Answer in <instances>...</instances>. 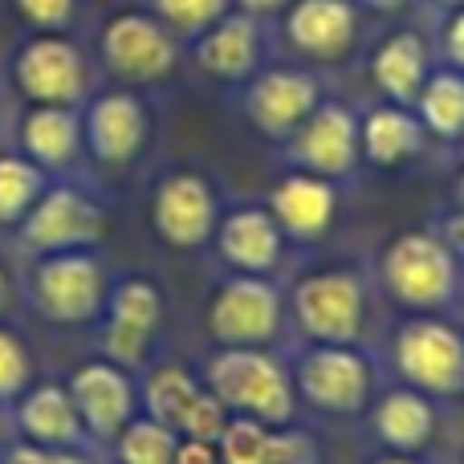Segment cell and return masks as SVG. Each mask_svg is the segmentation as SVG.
Masks as SVG:
<instances>
[{
    "label": "cell",
    "instance_id": "2",
    "mask_svg": "<svg viewBox=\"0 0 464 464\" xmlns=\"http://www.w3.org/2000/svg\"><path fill=\"white\" fill-rule=\"evenodd\" d=\"M204 387L225 403L228 416L265 428H289L297 416L294 371L269 346H217L204 367Z\"/></svg>",
    "mask_w": 464,
    "mask_h": 464
},
{
    "label": "cell",
    "instance_id": "40",
    "mask_svg": "<svg viewBox=\"0 0 464 464\" xmlns=\"http://www.w3.org/2000/svg\"><path fill=\"white\" fill-rule=\"evenodd\" d=\"M8 305V273H5V261H0V314Z\"/></svg>",
    "mask_w": 464,
    "mask_h": 464
},
{
    "label": "cell",
    "instance_id": "17",
    "mask_svg": "<svg viewBox=\"0 0 464 464\" xmlns=\"http://www.w3.org/2000/svg\"><path fill=\"white\" fill-rule=\"evenodd\" d=\"M273 53H277L273 24L256 21L240 8H232L212 29H204L200 37H192L184 45V57L192 62V70L220 90L245 86L265 62H273Z\"/></svg>",
    "mask_w": 464,
    "mask_h": 464
},
{
    "label": "cell",
    "instance_id": "30",
    "mask_svg": "<svg viewBox=\"0 0 464 464\" xmlns=\"http://www.w3.org/2000/svg\"><path fill=\"white\" fill-rule=\"evenodd\" d=\"M24 33H82L90 0H8Z\"/></svg>",
    "mask_w": 464,
    "mask_h": 464
},
{
    "label": "cell",
    "instance_id": "43",
    "mask_svg": "<svg viewBox=\"0 0 464 464\" xmlns=\"http://www.w3.org/2000/svg\"><path fill=\"white\" fill-rule=\"evenodd\" d=\"M457 204H460V212H464V171H460V179H457Z\"/></svg>",
    "mask_w": 464,
    "mask_h": 464
},
{
    "label": "cell",
    "instance_id": "1",
    "mask_svg": "<svg viewBox=\"0 0 464 464\" xmlns=\"http://www.w3.org/2000/svg\"><path fill=\"white\" fill-rule=\"evenodd\" d=\"M90 53L98 73L114 86L151 90L176 78L184 65V41L147 5H119L94 24Z\"/></svg>",
    "mask_w": 464,
    "mask_h": 464
},
{
    "label": "cell",
    "instance_id": "3",
    "mask_svg": "<svg viewBox=\"0 0 464 464\" xmlns=\"http://www.w3.org/2000/svg\"><path fill=\"white\" fill-rule=\"evenodd\" d=\"M5 78L21 106H82L98 90V62L82 33H24Z\"/></svg>",
    "mask_w": 464,
    "mask_h": 464
},
{
    "label": "cell",
    "instance_id": "10",
    "mask_svg": "<svg viewBox=\"0 0 464 464\" xmlns=\"http://www.w3.org/2000/svg\"><path fill=\"white\" fill-rule=\"evenodd\" d=\"M220 217H225V196H220L217 176L200 163L168 168L151 184L147 220H151L160 245L176 248V253H196V248L212 245Z\"/></svg>",
    "mask_w": 464,
    "mask_h": 464
},
{
    "label": "cell",
    "instance_id": "11",
    "mask_svg": "<svg viewBox=\"0 0 464 464\" xmlns=\"http://www.w3.org/2000/svg\"><path fill=\"white\" fill-rule=\"evenodd\" d=\"M297 387V403L330 420L362 416L375 400V362L359 346L305 343L289 362Z\"/></svg>",
    "mask_w": 464,
    "mask_h": 464
},
{
    "label": "cell",
    "instance_id": "6",
    "mask_svg": "<svg viewBox=\"0 0 464 464\" xmlns=\"http://www.w3.org/2000/svg\"><path fill=\"white\" fill-rule=\"evenodd\" d=\"M371 16L359 0H294L273 21V41L310 70H334L367 49Z\"/></svg>",
    "mask_w": 464,
    "mask_h": 464
},
{
    "label": "cell",
    "instance_id": "18",
    "mask_svg": "<svg viewBox=\"0 0 464 464\" xmlns=\"http://www.w3.org/2000/svg\"><path fill=\"white\" fill-rule=\"evenodd\" d=\"M436 62L440 57H436L432 33L416 29V24H403V21L371 33L367 49H362V70H367V82L375 86V98L403 102V106L416 102V94L424 90Z\"/></svg>",
    "mask_w": 464,
    "mask_h": 464
},
{
    "label": "cell",
    "instance_id": "23",
    "mask_svg": "<svg viewBox=\"0 0 464 464\" xmlns=\"http://www.w3.org/2000/svg\"><path fill=\"white\" fill-rule=\"evenodd\" d=\"M13 420V440H29L41 449H90L98 452V444L86 436L78 420V408L70 400L65 383H33L21 400L8 408Z\"/></svg>",
    "mask_w": 464,
    "mask_h": 464
},
{
    "label": "cell",
    "instance_id": "42",
    "mask_svg": "<svg viewBox=\"0 0 464 464\" xmlns=\"http://www.w3.org/2000/svg\"><path fill=\"white\" fill-rule=\"evenodd\" d=\"M375 464H416V460H411V457H395V452H387V457H383V460H375Z\"/></svg>",
    "mask_w": 464,
    "mask_h": 464
},
{
    "label": "cell",
    "instance_id": "16",
    "mask_svg": "<svg viewBox=\"0 0 464 464\" xmlns=\"http://www.w3.org/2000/svg\"><path fill=\"white\" fill-rule=\"evenodd\" d=\"M392 362L403 387L428 400H452L464 392V334L436 314H416L395 330Z\"/></svg>",
    "mask_w": 464,
    "mask_h": 464
},
{
    "label": "cell",
    "instance_id": "20",
    "mask_svg": "<svg viewBox=\"0 0 464 464\" xmlns=\"http://www.w3.org/2000/svg\"><path fill=\"white\" fill-rule=\"evenodd\" d=\"M45 176H73L86 163L82 106H21L13 119V143Z\"/></svg>",
    "mask_w": 464,
    "mask_h": 464
},
{
    "label": "cell",
    "instance_id": "24",
    "mask_svg": "<svg viewBox=\"0 0 464 464\" xmlns=\"http://www.w3.org/2000/svg\"><path fill=\"white\" fill-rule=\"evenodd\" d=\"M359 143H362V168L395 171L424 155L428 130L411 106L375 98L371 106L359 111Z\"/></svg>",
    "mask_w": 464,
    "mask_h": 464
},
{
    "label": "cell",
    "instance_id": "14",
    "mask_svg": "<svg viewBox=\"0 0 464 464\" xmlns=\"http://www.w3.org/2000/svg\"><path fill=\"white\" fill-rule=\"evenodd\" d=\"M212 346H273L285 330V285L261 273H228L208 302Z\"/></svg>",
    "mask_w": 464,
    "mask_h": 464
},
{
    "label": "cell",
    "instance_id": "38",
    "mask_svg": "<svg viewBox=\"0 0 464 464\" xmlns=\"http://www.w3.org/2000/svg\"><path fill=\"white\" fill-rule=\"evenodd\" d=\"M440 237L449 240V248L457 253V261H460V269H464V212L457 208L449 220H444V228H440Z\"/></svg>",
    "mask_w": 464,
    "mask_h": 464
},
{
    "label": "cell",
    "instance_id": "9",
    "mask_svg": "<svg viewBox=\"0 0 464 464\" xmlns=\"http://www.w3.org/2000/svg\"><path fill=\"white\" fill-rule=\"evenodd\" d=\"M379 281L411 314H436L457 297L460 261L436 228L400 232L379 256Z\"/></svg>",
    "mask_w": 464,
    "mask_h": 464
},
{
    "label": "cell",
    "instance_id": "22",
    "mask_svg": "<svg viewBox=\"0 0 464 464\" xmlns=\"http://www.w3.org/2000/svg\"><path fill=\"white\" fill-rule=\"evenodd\" d=\"M285 232L277 228L265 204H232L212 232V248L232 273H261L273 277L285 261Z\"/></svg>",
    "mask_w": 464,
    "mask_h": 464
},
{
    "label": "cell",
    "instance_id": "19",
    "mask_svg": "<svg viewBox=\"0 0 464 464\" xmlns=\"http://www.w3.org/2000/svg\"><path fill=\"white\" fill-rule=\"evenodd\" d=\"M70 400L78 408V420L98 449H111V440L139 416V379L135 371L119 367L111 359L82 362L70 379Z\"/></svg>",
    "mask_w": 464,
    "mask_h": 464
},
{
    "label": "cell",
    "instance_id": "32",
    "mask_svg": "<svg viewBox=\"0 0 464 464\" xmlns=\"http://www.w3.org/2000/svg\"><path fill=\"white\" fill-rule=\"evenodd\" d=\"M33 387V354L16 330L0 326V403L13 408Z\"/></svg>",
    "mask_w": 464,
    "mask_h": 464
},
{
    "label": "cell",
    "instance_id": "39",
    "mask_svg": "<svg viewBox=\"0 0 464 464\" xmlns=\"http://www.w3.org/2000/svg\"><path fill=\"white\" fill-rule=\"evenodd\" d=\"M8 440H13V420H8V408L0 403V449H5Z\"/></svg>",
    "mask_w": 464,
    "mask_h": 464
},
{
    "label": "cell",
    "instance_id": "21",
    "mask_svg": "<svg viewBox=\"0 0 464 464\" xmlns=\"http://www.w3.org/2000/svg\"><path fill=\"white\" fill-rule=\"evenodd\" d=\"M338 204H343V184L289 168L285 176L269 188L265 208L273 212V220L285 232L289 245H318V240L334 228Z\"/></svg>",
    "mask_w": 464,
    "mask_h": 464
},
{
    "label": "cell",
    "instance_id": "35",
    "mask_svg": "<svg viewBox=\"0 0 464 464\" xmlns=\"http://www.w3.org/2000/svg\"><path fill=\"white\" fill-rule=\"evenodd\" d=\"M362 8H367L371 21H400V16H408L411 8H420L424 0H359Z\"/></svg>",
    "mask_w": 464,
    "mask_h": 464
},
{
    "label": "cell",
    "instance_id": "4",
    "mask_svg": "<svg viewBox=\"0 0 464 464\" xmlns=\"http://www.w3.org/2000/svg\"><path fill=\"white\" fill-rule=\"evenodd\" d=\"M111 228V212L98 192V184H90L86 176H53L45 184V192L37 196V204L29 208V217L21 220L16 245L29 256L45 253H73V248H98Z\"/></svg>",
    "mask_w": 464,
    "mask_h": 464
},
{
    "label": "cell",
    "instance_id": "12",
    "mask_svg": "<svg viewBox=\"0 0 464 464\" xmlns=\"http://www.w3.org/2000/svg\"><path fill=\"white\" fill-rule=\"evenodd\" d=\"M155 135V114L143 90L130 86H98L82 102V143L86 160L98 171H127L143 160Z\"/></svg>",
    "mask_w": 464,
    "mask_h": 464
},
{
    "label": "cell",
    "instance_id": "28",
    "mask_svg": "<svg viewBox=\"0 0 464 464\" xmlns=\"http://www.w3.org/2000/svg\"><path fill=\"white\" fill-rule=\"evenodd\" d=\"M53 176L37 168L33 160H24L16 147H5L0 151V228L13 232L29 217V208L37 204V196L45 192V184Z\"/></svg>",
    "mask_w": 464,
    "mask_h": 464
},
{
    "label": "cell",
    "instance_id": "34",
    "mask_svg": "<svg viewBox=\"0 0 464 464\" xmlns=\"http://www.w3.org/2000/svg\"><path fill=\"white\" fill-rule=\"evenodd\" d=\"M432 45L444 65L464 70V5L440 13V21H436V29H432Z\"/></svg>",
    "mask_w": 464,
    "mask_h": 464
},
{
    "label": "cell",
    "instance_id": "5",
    "mask_svg": "<svg viewBox=\"0 0 464 464\" xmlns=\"http://www.w3.org/2000/svg\"><path fill=\"white\" fill-rule=\"evenodd\" d=\"M111 289V269L98 248L33 256L24 273L29 310L49 326H98Z\"/></svg>",
    "mask_w": 464,
    "mask_h": 464
},
{
    "label": "cell",
    "instance_id": "41",
    "mask_svg": "<svg viewBox=\"0 0 464 464\" xmlns=\"http://www.w3.org/2000/svg\"><path fill=\"white\" fill-rule=\"evenodd\" d=\"M424 5H432L436 13H449V8H460L464 0H424Z\"/></svg>",
    "mask_w": 464,
    "mask_h": 464
},
{
    "label": "cell",
    "instance_id": "8",
    "mask_svg": "<svg viewBox=\"0 0 464 464\" xmlns=\"http://www.w3.org/2000/svg\"><path fill=\"white\" fill-rule=\"evenodd\" d=\"M285 318H294L305 343L359 346L367 330V281L351 265L305 273L285 294Z\"/></svg>",
    "mask_w": 464,
    "mask_h": 464
},
{
    "label": "cell",
    "instance_id": "29",
    "mask_svg": "<svg viewBox=\"0 0 464 464\" xmlns=\"http://www.w3.org/2000/svg\"><path fill=\"white\" fill-rule=\"evenodd\" d=\"M111 449H114V460L119 464H176L179 436L171 432V428H163L160 420L139 411L111 440Z\"/></svg>",
    "mask_w": 464,
    "mask_h": 464
},
{
    "label": "cell",
    "instance_id": "44",
    "mask_svg": "<svg viewBox=\"0 0 464 464\" xmlns=\"http://www.w3.org/2000/svg\"><path fill=\"white\" fill-rule=\"evenodd\" d=\"M5 147H8V135H5V130H0V151H5Z\"/></svg>",
    "mask_w": 464,
    "mask_h": 464
},
{
    "label": "cell",
    "instance_id": "13",
    "mask_svg": "<svg viewBox=\"0 0 464 464\" xmlns=\"http://www.w3.org/2000/svg\"><path fill=\"white\" fill-rule=\"evenodd\" d=\"M163 318H168V302H163V285L155 277H147V273L111 277L102 318H98L102 359L127 371H143L147 354L163 330Z\"/></svg>",
    "mask_w": 464,
    "mask_h": 464
},
{
    "label": "cell",
    "instance_id": "33",
    "mask_svg": "<svg viewBox=\"0 0 464 464\" xmlns=\"http://www.w3.org/2000/svg\"><path fill=\"white\" fill-rule=\"evenodd\" d=\"M0 464H98L90 449H41L29 440H8L0 449Z\"/></svg>",
    "mask_w": 464,
    "mask_h": 464
},
{
    "label": "cell",
    "instance_id": "36",
    "mask_svg": "<svg viewBox=\"0 0 464 464\" xmlns=\"http://www.w3.org/2000/svg\"><path fill=\"white\" fill-rule=\"evenodd\" d=\"M176 464H220V449L208 440H179Z\"/></svg>",
    "mask_w": 464,
    "mask_h": 464
},
{
    "label": "cell",
    "instance_id": "45",
    "mask_svg": "<svg viewBox=\"0 0 464 464\" xmlns=\"http://www.w3.org/2000/svg\"><path fill=\"white\" fill-rule=\"evenodd\" d=\"M460 160H464V139H460Z\"/></svg>",
    "mask_w": 464,
    "mask_h": 464
},
{
    "label": "cell",
    "instance_id": "26",
    "mask_svg": "<svg viewBox=\"0 0 464 464\" xmlns=\"http://www.w3.org/2000/svg\"><path fill=\"white\" fill-rule=\"evenodd\" d=\"M204 379H196L179 362H163V367L143 371L139 379V411L151 420H160L163 428H171L176 436H184L188 420H192L196 403L204 400Z\"/></svg>",
    "mask_w": 464,
    "mask_h": 464
},
{
    "label": "cell",
    "instance_id": "15",
    "mask_svg": "<svg viewBox=\"0 0 464 464\" xmlns=\"http://www.w3.org/2000/svg\"><path fill=\"white\" fill-rule=\"evenodd\" d=\"M359 111L338 94H326L310 111V119L277 147L285 168L310 171V176L351 184L362 168V143H359Z\"/></svg>",
    "mask_w": 464,
    "mask_h": 464
},
{
    "label": "cell",
    "instance_id": "31",
    "mask_svg": "<svg viewBox=\"0 0 464 464\" xmlns=\"http://www.w3.org/2000/svg\"><path fill=\"white\" fill-rule=\"evenodd\" d=\"M143 5L151 8L184 45L192 37H200L204 29H212L220 16L232 13V0H143Z\"/></svg>",
    "mask_w": 464,
    "mask_h": 464
},
{
    "label": "cell",
    "instance_id": "27",
    "mask_svg": "<svg viewBox=\"0 0 464 464\" xmlns=\"http://www.w3.org/2000/svg\"><path fill=\"white\" fill-rule=\"evenodd\" d=\"M411 111L420 114L428 139L460 143L464 139V70H452V65L436 62L424 90H420L416 102H411Z\"/></svg>",
    "mask_w": 464,
    "mask_h": 464
},
{
    "label": "cell",
    "instance_id": "25",
    "mask_svg": "<svg viewBox=\"0 0 464 464\" xmlns=\"http://www.w3.org/2000/svg\"><path fill=\"white\" fill-rule=\"evenodd\" d=\"M371 432L395 457H416V452L428 449L436 432V411L432 400L411 387H392L379 400H371Z\"/></svg>",
    "mask_w": 464,
    "mask_h": 464
},
{
    "label": "cell",
    "instance_id": "7",
    "mask_svg": "<svg viewBox=\"0 0 464 464\" xmlns=\"http://www.w3.org/2000/svg\"><path fill=\"white\" fill-rule=\"evenodd\" d=\"M228 94H232L237 114L245 119V127L253 130L256 139H265V143L281 147L305 119H310V111L330 94V90H326L322 70H310V65L289 62V57L285 62L273 57V62H265L245 86L228 90Z\"/></svg>",
    "mask_w": 464,
    "mask_h": 464
},
{
    "label": "cell",
    "instance_id": "37",
    "mask_svg": "<svg viewBox=\"0 0 464 464\" xmlns=\"http://www.w3.org/2000/svg\"><path fill=\"white\" fill-rule=\"evenodd\" d=\"M294 5V0H232V8H240V13H248V16H256V21H265V24H273L285 8Z\"/></svg>",
    "mask_w": 464,
    "mask_h": 464
}]
</instances>
